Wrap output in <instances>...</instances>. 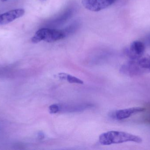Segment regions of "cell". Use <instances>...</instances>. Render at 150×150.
Segmentation results:
<instances>
[{"label": "cell", "mask_w": 150, "mask_h": 150, "mask_svg": "<svg viewBox=\"0 0 150 150\" xmlns=\"http://www.w3.org/2000/svg\"><path fill=\"white\" fill-rule=\"evenodd\" d=\"M99 141L101 145H109L129 142L141 143L142 142V139L137 136L126 132L111 131L100 135Z\"/></svg>", "instance_id": "cell-1"}, {"label": "cell", "mask_w": 150, "mask_h": 150, "mask_svg": "<svg viewBox=\"0 0 150 150\" xmlns=\"http://www.w3.org/2000/svg\"><path fill=\"white\" fill-rule=\"evenodd\" d=\"M2 1H6L7 0H1Z\"/></svg>", "instance_id": "cell-12"}, {"label": "cell", "mask_w": 150, "mask_h": 150, "mask_svg": "<svg viewBox=\"0 0 150 150\" xmlns=\"http://www.w3.org/2000/svg\"><path fill=\"white\" fill-rule=\"evenodd\" d=\"M23 9L12 10L0 14V25L7 24L12 21L23 16L25 14Z\"/></svg>", "instance_id": "cell-6"}, {"label": "cell", "mask_w": 150, "mask_h": 150, "mask_svg": "<svg viewBox=\"0 0 150 150\" xmlns=\"http://www.w3.org/2000/svg\"><path fill=\"white\" fill-rule=\"evenodd\" d=\"M144 51L145 47L142 42L134 41L131 43L127 51V53L130 60H136L143 56Z\"/></svg>", "instance_id": "cell-5"}, {"label": "cell", "mask_w": 150, "mask_h": 150, "mask_svg": "<svg viewBox=\"0 0 150 150\" xmlns=\"http://www.w3.org/2000/svg\"><path fill=\"white\" fill-rule=\"evenodd\" d=\"M117 0H82V4L86 9L91 11H100L114 4Z\"/></svg>", "instance_id": "cell-4"}, {"label": "cell", "mask_w": 150, "mask_h": 150, "mask_svg": "<svg viewBox=\"0 0 150 150\" xmlns=\"http://www.w3.org/2000/svg\"><path fill=\"white\" fill-rule=\"evenodd\" d=\"M44 1H46V0H44Z\"/></svg>", "instance_id": "cell-13"}, {"label": "cell", "mask_w": 150, "mask_h": 150, "mask_svg": "<svg viewBox=\"0 0 150 150\" xmlns=\"http://www.w3.org/2000/svg\"><path fill=\"white\" fill-rule=\"evenodd\" d=\"M49 109L51 114H56L60 111V107L59 105H52L49 107Z\"/></svg>", "instance_id": "cell-11"}, {"label": "cell", "mask_w": 150, "mask_h": 150, "mask_svg": "<svg viewBox=\"0 0 150 150\" xmlns=\"http://www.w3.org/2000/svg\"><path fill=\"white\" fill-rule=\"evenodd\" d=\"M74 12V10L73 8L67 9L61 14L47 22L46 24V26L49 27H54L59 26L63 24L65 22L70 19V18L73 16Z\"/></svg>", "instance_id": "cell-7"}, {"label": "cell", "mask_w": 150, "mask_h": 150, "mask_svg": "<svg viewBox=\"0 0 150 150\" xmlns=\"http://www.w3.org/2000/svg\"><path fill=\"white\" fill-rule=\"evenodd\" d=\"M59 77L62 79H66L70 83H76L79 84H83V82L82 80L74 76L68 75V74L61 73L59 75Z\"/></svg>", "instance_id": "cell-10"}, {"label": "cell", "mask_w": 150, "mask_h": 150, "mask_svg": "<svg viewBox=\"0 0 150 150\" xmlns=\"http://www.w3.org/2000/svg\"><path fill=\"white\" fill-rule=\"evenodd\" d=\"M120 70L122 73L130 77L139 76L150 73V56L130 60L123 64Z\"/></svg>", "instance_id": "cell-2"}, {"label": "cell", "mask_w": 150, "mask_h": 150, "mask_svg": "<svg viewBox=\"0 0 150 150\" xmlns=\"http://www.w3.org/2000/svg\"><path fill=\"white\" fill-rule=\"evenodd\" d=\"M79 26H80V23L79 22V21H76L66 27L64 30H62V31L66 37H67L76 32L79 28Z\"/></svg>", "instance_id": "cell-9"}, {"label": "cell", "mask_w": 150, "mask_h": 150, "mask_svg": "<svg viewBox=\"0 0 150 150\" xmlns=\"http://www.w3.org/2000/svg\"><path fill=\"white\" fill-rule=\"evenodd\" d=\"M66 37L62 30H59L50 27H45L38 30L31 39L33 43L41 41L52 43L65 38Z\"/></svg>", "instance_id": "cell-3"}, {"label": "cell", "mask_w": 150, "mask_h": 150, "mask_svg": "<svg viewBox=\"0 0 150 150\" xmlns=\"http://www.w3.org/2000/svg\"><path fill=\"white\" fill-rule=\"evenodd\" d=\"M145 110V108L141 107H134L121 109L116 111L114 114L113 116L116 119L122 120L128 119L134 114L142 112Z\"/></svg>", "instance_id": "cell-8"}]
</instances>
